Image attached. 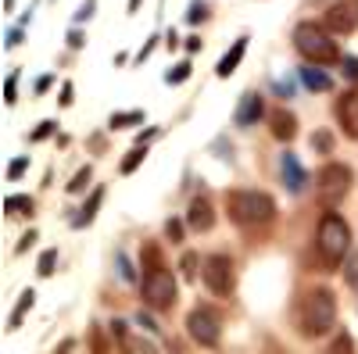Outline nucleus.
<instances>
[{
  "label": "nucleus",
  "mask_w": 358,
  "mask_h": 354,
  "mask_svg": "<svg viewBox=\"0 0 358 354\" xmlns=\"http://www.w3.org/2000/svg\"><path fill=\"white\" fill-rule=\"evenodd\" d=\"M337 322V301H334V290L315 286L305 293L301 301V333L305 337H326Z\"/></svg>",
  "instance_id": "obj_1"
},
{
  "label": "nucleus",
  "mask_w": 358,
  "mask_h": 354,
  "mask_svg": "<svg viewBox=\"0 0 358 354\" xmlns=\"http://www.w3.org/2000/svg\"><path fill=\"white\" fill-rule=\"evenodd\" d=\"M226 204H229V219L241 226H265L276 215V200L262 190H233Z\"/></svg>",
  "instance_id": "obj_2"
},
{
  "label": "nucleus",
  "mask_w": 358,
  "mask_h": 354,
  "mask_svg": "<svg viewBox=\"0 0 358 354\" xmlns=\"http://www.w3.org/2000/svg\"><path fill=\"white\" fill-rule=\"evenodd\" d=\"M315 244H319V254L330 265L348 261V254H351V226L341 215L326 212L322 222H319V233H315Z\"/></svg>",
  "instance_id": "obj_3"
},
{
  "label": "nucleus",
  "mask_w": 358,
  "mask_h": 354,
  "mask_svg": "<svg viewBox=\"0 0 358 354\" xmlns=\"http://www.w3.org/2000/svg\"><path fill=\"white\" fill-rule=\"evenodd\" d=\"M294 47L301 50L312 65H334V61H341L337 43H334L330 33H326V29H319L315 22H301V25L294 29Z\"/></svg>",
  "instance_id": "obj_4"
},
{
  "label": "nucleus",
  "mask_w": 358,
  "mask_h": 354,
  "mask_svg": "<svg viewBox=\"0 0 358 354\" xmlns=\"http://www.w3.org/2000/svg\"><path fill=\"white\" fill-rule=\"evenodd\" d=\"M348 190H351V168L348 165L330 161V165H322L315 172V200L322 204L326 212H334L337 204L348 197Z\"/></svg>",
  "instance_id": "obj_5"
},
{
  "label": "nucleus",
  "mask_w": 358,
  "mask_h": 354,
  "mask_svg": "<svg viewBox=\"0 0 358 354\" xmlns=\"http://www.w3.org/2000/svg\"><path fill=\"white\" fill-rule=\"evenodd\" d=\"M140 293H143L147 308L169 311V308L176 304V279H172V272H165V269H147Z\"/></svg>",
  "instance_id": "obj_6"
},
{
  "label": "nucleus",
  "mask_w": 358,
  "mask_h": 354,
  "mask_svg": "<svg viewBox=\"0 0 358 354\" xmlns=\"http://www.w3.org/2000/svg\"><path fill=\"white\" fill-rule=\"evenodd\" d=\"M187 330H190V337H194L201 347H215L219 337H222V315H219L215 308L201 304V308H194V311L187 315Z\"/></svg>",
  "instance_id": "obj_7"
},
{
  "label": "nucleus",
  "mask_w": 358,
  "mask_h": 354,
  "mask_svg": "<svg viewBox=\"0 0 358 354\" xmlns=\"http://www.w3.org/2000/svg\"><path fill=\"white\" fill-rule=\"evenodd\" d=\"M204 283L212 293H219V297H229L233 293V261L226 254H212V258H204V269H201Z\"/></svg>",
  "instance_id": "obj_8"
},
{
  "label": "nucleus",
  "mask_w": 358,
  "mask_h": 354,
  "mask_svg": "<svg viewBox=\"0 0 358 354\" xmlns=\"http://www.w3.org/2000/svg\"><path fill=\"white\" fill-rule=\"evenodd\" d=\"M187 226L194 233H208L215 226V212H212V200L208 197H194L190 200V208H187Z\"/></svg>",
  "instance_id": "obj_9"
},
{
  "label": "nucleus",
  "mask_w": 358,
  "mask_h": 354,
  "mask_svg": "<svg viewBox=\"0 0 358 354\" xmlns=\"http://www.w3.org/2000/svg\"><path fill=\"white\" fill-rule=\"evenodd\" d=\"M326 25L334 29V33H351V29L358 25V15H355V8L348 4V0H337V4H330V11H326Z\"/></svg>",
  "instance_id": "obj_10"
},
{
  "label": "nucleus",
  "mask_w": 358,
  "mask_h": 354,
  "mask_svg": "<svg viewBox=\"0 0 358 354\" xmlns=\"http://www.w3.org/2000/svg\"><path fill=\"white\" fill-rule=\"evenodd\" d=\"M262 111H265L262 97H258V94H244V97H241V104H236L233 122L241 126V129H251V126L258 122V118H262Z\"/></svg>",
  "instance_id": "obj_11"
},
{
  "label": "nucleus",
  "mask_w": 358,
  "mask_h": 354,
  "mask_svg": "<svg viewBox=\"0 0 358 354\" xmlns=\"http://www.w3.org/2000/svg\"><path fill=\"white\" fill-rule=\"evenodd\" d=\"M337 118H341L344 133L358 140V94H344L337 101Z\"/></svg>",
  "instance_id": "obj_12"
},
{
  "label": "nucleus",
  "mask_w": 358,
  "mask_h": 354,
  "mask_svg": "<svg viewBox=\"0 0 358 354\" xmlns=\"http://www.w3.org/2000/svg\"><path fill=\"white\" fill-rule=\"evenodd\" d=\"M280 172H283L287 190H290V193H301V186H305V168H301V161H297L294 154H283V158H280Z\"/></svg>",
  "instance_id": "obj_13"
},
{
  "label": "nucleus",
  "mask_w": 358,
  "mask_h": 354,
  "mask_svg": "<svg viewBox=\"0 0 358 354\" xmlns=\"http://www.w3.org/2000/svg\"><path fill=\"white\" fill-rule=\"evenodd\" d=\"M244 50H248V36H241V40H236V43H233V47L222 54V61H219L215 75H219V79H229V75L236 72V65L244 61Z\"/></svg>",
  "instance_id": "obj_14"
},
{
  "label": "nucleus",
  "mask_w": 358,
  "mask_h": 354,
  "mask_svg": "<svg viewBox=\"0 0 358 354\" xmlns=\"http://www.w3.org/2000/svg\"><path fill=\"white\" fill-rule=\"evenodd\" d=\"M268 122H273V136L276 140H283V143H290L294 136H297V118L290 115V111H273V118H268Z\"/></svg>",
  "instance_id": "obj_15"
},
{
  "label": "nucleus",
  "mask_w": 358,
  "mask_h": 354,
  "mask_svg": "<svg viewBox=\"0 0 358 354\" xmlns=\"http://www.w3.org/2000/svg\"><path fill=\"white\" fill-rule=\"evenodd\" d=\"M301 82L308 86V90H315V94H326V90L334 86V82H330V75L319 72V68H312V65H308V68H301Z\"/></svg>",
  "instance_id": "obj_16"
},
{
  "label": "nucleus",
  "mask_w": 358,
  "mask_h": 354,
  "mask_svg": "<svg viewBox=\"0 0 358 354\" xmlns=\"http://www.w3.org/2000/svg\"><path fill=\"white\" fill-rule=\"evenodd\" d=\"M101 200H104V190H94V193H90L86 208L76 215V222H72V226L79 229V226H90V222H94V215H97V208H101Z\"/></svg>",
  "instance_id": "obj_17"
},
{
  "label": "nucleus",
  "mask_w": 358,
  "mask_h": 354,
  "mask_svg": "<svg viewBox=\"0 0 358 354\" xmlns=\"http://www.w3.org/2000/svg\"><path fill=\"white\" fill-rule=\"evenodd\" d=\"M122 351L126 354H158V347L151 344V340H143V337H122Z\"/></svg>",
  "instance_id": "obj_18"
},
{
  "label": "nucleus",
  "mask_w": 358,
  "mask_h": 354,
  "mask_svg": "<svg viewBox=\"0 0 358 354\" xmlns=\"http://www.w3.org/2000/svg\"><path fill=\"white\" fill-rule=\"evenodd\" d=\"M143 122V111H118V115H111V129H129V126H140Z\"/></svg>",
  "instance_id": "obj_19"
},
{
  "label": "nucleus",
  "mask_w": 358,
  "mask_h": 354,
  "mask_svg": "<svg viewBox=\"0 0 358 354\" xmlns=\"http://www.w3.org/2000/svg\"><path fill=\"white\" fill-rule=\"evenodd\" d=\"M4 212L8 215H33V197H22V193L18 197H8L4 200Z\"/></svg>",
  "instance_id": "obj_20"
},
{
  "label": "nucleus",
  "mask_w": 358,
  "mask_h": 354,
  "mask_svg": "<svg viewBox=\"0 0 358 354\" xmlns=\"http://www.w3.org/2000/svg\"><path fill=\"white\" fill-rule=\"evenodd\" d=\"M33 304H36V293H33V290H25V293H22V301H18V308H15V315H11V330H18V322L25 318V311L33 308Z\"/></svg>",
  "instance_id": "obj_21"
},
{
  "label": "nucleus",
  "mask_w": 358,
  "mask_h": 354,
  "mask_svg": "<svg viewBox=\"0 0 358 354\" xmlns=\"http://www.w3.org/2000/svg\"><path fill=\"white\" fill-rule=\"evenodd\" d=\"M344 283L358 293V251H351L348 261H344Z\"/></svg>",
  "instance_id": "obj_22"
},
{
  "label": "nucleus",
  "mask_w": 358,
  "mask_h": 354,
  "mask_svg": "<svg viewBox=\"0 0 358 354\" xmlns=\"http://www.w3.org/2000/svg\"><path fill=\"white\" fill-rule=\"evenodd\" d=\"M143 158H147V151H143V147H136V151H129V158L122 161V175H129V172H136V168L143 165Z\"/></svg>",
  "instance_id": "obj_23"
},
{
  "label": "nucleus",
  "mask_w": 358,
  "mask_h": 354,
  "mask_svg": "<svg viewBox=\"0 0 358 354\" xmlns=\"http://www.w3.org/2000/svg\"><path fill=\"white\" fill-rule=\"evenodd\" d=\"M115 265H118V276H122L126 283H133V279H136V272H133V265H129V258H126L122 251L115 254Z\"/></svg>",
  "instance_id": "obj_24"
},
{
  "label": "nucleus",
  "mask_w": 358,
  "mask_h": 354,
  "mask_svg": "<svg viewBox=\"0 0 358 354\" xmlns=\"http://www.w3.org/2000/svg\"><path fill=\"white\" fill-rule=\"evenodd\" d=\"M54 265H57V251H43V254H40V265H36V272H40V276H50Z\"/></svg>",
  "instance_id": "obj_25"
},
{
  "label": "nucleus",
  "mask_w": 358,
  "mask_h": 354,
  "mask_svg": "<svg viewBox=\"0 0 358 354\" xmlns=\"http://www.w3.org/2000/svg\"><path fill=\"white\" fill-rule=\"evenodd\" d=\"M330 354H355V340H351V333H341V337L334 340Z\"/></svg>",
  "instance_id": "obj_26"
},
{
  "label": "nucleus",
  "mask_w": 358,
  "mask_h": 354,
  "mask_svg": "<svg viewBox=\"0 0 358 354\" xmlns=\"http://www.w3.org/2000/svg\"><path fill=\"white\" fill-rule=\"evenodd\" d=\"M208 18V4H204V0H190V11H187V22H204Z\"/></svg>",
  "instance_id": "obj_27"
},
{
  "label": "nucleus",
  "mask_w": 358,
  "mask_h": 354,
  "mask_svg": "<svg viewBox=\"0 0 358 354\" xmlns=\"http://www.w3.org/2000/svg\"><path fill=\"white\" fill-rule=\"evenodd\" d=\"M165 236H169V244H179V240H183V222L169 219V222H165Z\"/></svg>",
  "instance_id": "obj_28"
},
{
  "label": "nucleus",
  "mask_w": 358,
  "mask_h": 354,
  "mask_svg": "<svg viewBox=\"0 0 358 354\" xmlns=\"http://www.w3.org/2000/svg\"><path fill=\"white\" fill-rule=\"evenodd\" d=\"M312 147H315V151H322V154H330L334 151V136L330 133H315L312 136Z\"/></svg>",
  "instance_id": "obj_29"
},
{
  "label": "nucleus",
  "mask_w": 358,
  "mask_h": 354,
  "mask_svg": "<svg viewBox=\"0 0 358 354\" xmlns=\"http://www.w3.org/2000/svg\"><path fill=\"white\" fill-rule=\"evenodd\" d=\"M187 75H190V65L183 61V65H176V68H172V72L165 75V82H169V86H176V82H183Z\"/></svg>",
  "instance_id": "obj_30"
},
{
  "label": "nucleus",
  "mask_w": 358,
  "mask_h": 354,
  "mask_svg": "<svg viewBox=\"0 0 358 354\" xmlns=\"http://www.w3.org/2000/svg\"><path fill=\"white\" fill-rule=\"evenodd\" d=\"M341 72H344L351 82H358V57H341Z\"/></svg>",
  "instance_id": "obj_31"
},
{
  "label": "nucleus",
  "mask_w": 358,
  "mask_h": 354,
  "mask_svg": "<svg viewBox=\"0 0 358 354\" xmlns=\"http://www.w3.org/2000/svg\"><path fill=\"white\" fill-rule=\"evenodd\" d=\"M197 265H204L197 254H183V276H187V279H194V276H197Z\"/></svg>",
  "instance_id": "obj_32"
},
{
  "label": "nucleus",
  "mask_w": 358,
  "mask_h": 354,
  "mask_svg": "<svg viewBox=\"0 0 358 354\" xmlns=\"http://www.w3.org/2000/svg\"><path fill=\"white\" fill-rule=\"evenodd\" d=\"M25 168H29V158H15V161L8 165V179H18Z\"/></svg>",
  "instance_id": "obj_33"
},
{
  "label": "nucleus",
  "mask_w": 358,
  "mask_h": 354,
  "mask_svg": "<svg viewBox=\"0 0 358 354\" xmlns=\"http://www.w3.org/2000/svg\"><path fill=\"white\" fill-rule=\"evenodd\" d=\"M86 179H90V168H83V172H76V179L69 183V193H79V190L86 186Z\"/></svg>",
  "instance_id": "obj_34"
},
{
  "label": "nucleus",
  "mask_w": 358,
  "mask_h": 354,
  "mask_svg": "<svg viewBox=\"0 0 358 354\" xmlns=\"http://www.w3.org/2000/svg\"><path fill=\"white\" fill-rule=\"evenodd\" d=\"M94 8H97V0H83V8L76 11V22H86L90 15H94Z\"/></svg>",
  "instance_id": "obj_35"
},
{
  "label": "nucleus",
  "mask_w": 358,
  "mask_h": 354,
  "mask_svg": "<svg viewBox=\"0 0 358 354\" xmlns=\"http://www.w3.org/2000/svg\"><path fill=\"white\" fill-rule=\"evenodd\" d=\"M65 40H69L72 50H79V47L86 43V33H79V29H69V36H65Z\"/></svg>",
  "instance_id": "obj_36"
},
{
  "label": "nucleus",
  "mask_w": 358,
  "mask_h": 354,
  "mask_svg": "<svg viewBox=\"0 0 358 354\" xmlns=\"http://www.w3.org/2000/svg\"><path fill=\"white\" fill-rule=\"evenodd\" d=\"M15 82H18V75L11 72V75H8V82H4V101H8V104H15V101H18V97H15Z\"/></svg>",
  "instance_id": "obj_37"
},
{
  "label": "nucleus",
  "mask_w": 358,
  "mask_h": 354,
  "mask_svg": "<svg viewBox=\"0 0 358 354\" xmlns=\"http://www.w3.org/2000/svg\"><path fill=\"white\" fill-rule=\"evenodd\" d=\"M25 40V33H22V29H8V36H4V47H18Z\"/></svg>",
  "instance_id": "obj_38"
},
{
  "label": "nucleus",
  "mask_w": 358,
  "mask_h": 354,
  "mask_svg": "<svg viewBox=\"0 0 358 354\" xmlns=\"http://www.w3.org/2000/svg\"><path fill=\"white\" fill-rule=\"evenodd\" d=\"M136 326H143L147 333H158V326H155V318H151V315H136Z\"/></svg>",
  "instance_id": "obj_39"
},
{
  "label": "nucleus",
  "mask_w": 358,
  "mask_h": 354,
  "mask_svg": "<svg viewBox=\"0 0 358 354\" xmlns=\"http://www.w3.org/2000/svg\"><path fill=\"white\" fill-rule=\"evenodd\" d=\"M50 133H54V122H40V129L33 133V140H47Z\"/></svg>",
  "instance_id": "obj_40"
},
{
  "label": "nucleus",
  "mask_w": 358,
  "mask_h": 354,
  "mask_svg": "<svg viewBox=\"0 0 358 354\" xmlns=\"http://www.w3.org/2000/svg\"><path fill=\"white\" fill-rule=\"evenodd\" d=\"M33 240H36V233H25V236H22V244H18V251L25 254L29 247H33Z\"/></svg>",
  "instance_id": "obj_41"
},
{
  "label": "nucleus",
  "mask_w": 358,
  "mask_h": 354,
  "mask_svg": "<svg viewBox=\"0 0 358 354\" xmlns=\"http://www.w3.org/2000/svg\"><path fill=\"white\" fill-rule=\"evenodd\" d=\"M69 104H72V82L62 86V108H69Z\"/></svg>",
  "instance_id": "obj_42"
},
{
  "label": "nucleus",
  "mask_w": 358,
  "mask_h": 354,
  "mask_svg": "<svg viewBox=\"0 0 358 354\" xmlns=\"http://www.w3.org/2000/svg\"><path fill=\"white\" fill-rule=\"evenodd\" d=\"M47 86H50V75H43V79H36V94H43V90H47Z\"/></svg>",
  "instance_id": "obj_43"
},
{
  "label": "nucleus",
  "mask_w": 358,
  "mask_h": 354,
  "mask_svg": "<svg viewBox=\"0 0 358 354\" xmlns=\"http://www.w3.org/2000/svg\"><path fill=\"white\" fill-rule=\"evenodd\" d=\"M140 11V0H129V15H136Z\"/></svg>",
  "instance_id": "obj_44"
}]
</instances>
